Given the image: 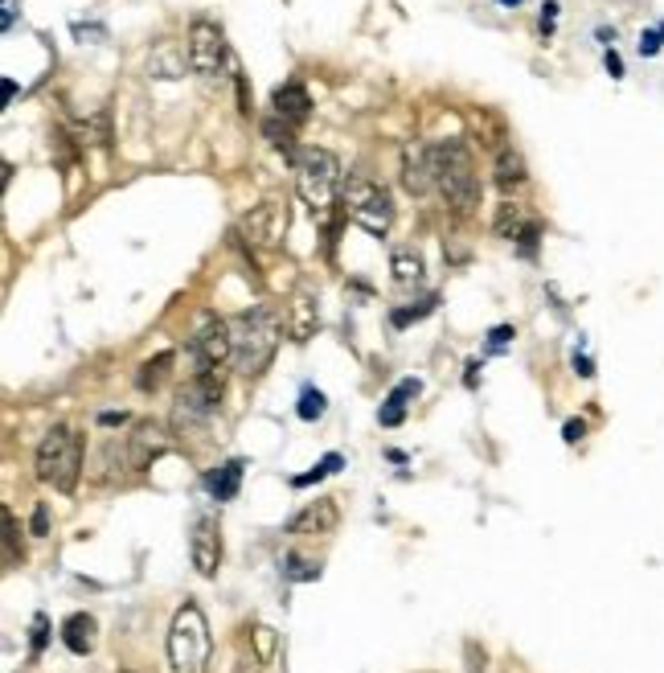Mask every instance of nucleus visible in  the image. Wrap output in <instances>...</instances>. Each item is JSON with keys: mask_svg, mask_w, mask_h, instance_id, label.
<instances>
[{"mask_svg": "<svg viewBox=\"0 0 664 673\" xmlns=\"http://www.w3.org/2000/svg\"><path fill=\"white\" fill-rule=\"evenodd\" d=\"M390 271H394V280L398 283H419L423 280V259H419L414 251H394V255H390Z\"/></svg>", "mask_w": 664, "mask_h": 673, "instance_id": "nucleus-24", "label": "nucleus"}, {"mask_svg": "<svg viewBox=\"0 0 664 673\" xmlns=\"http://www.w3.org/2000/svg\"><path fill=\"white\" fill-rule=\"evenodd\" d=\"M214 653V636H209V620L197 604H181L177 617L168 624V661L173 673H205Z\"/></svg>", "mask_w": 664, "mask_h": 673, "instance_id": "nucleus-4", "label": "nucleus"}, {"mask_svg": "<svg viewBox=\"0 0 664 673\" xmlns=\"http://www.w3.org/2000/svg\"><path fill=\"white\" fill-rule=\"evenodd\" d=\"M189 66V54H177L173 46H156V54L148 58V75L152 78H181Z\"/></svg>", "mask_w": 664, "mask_h": 673, "instance_id": "nucleus-21", "label": "nucleus"}, {"mask_svg": "<svg viewBox=\"0 0 664 673\" xmlns=\"http://www.w3.org/2000/svg\"><path fill=\"white\" fill-rule=\"evenodd\" d=\"M189 559L197 567V575L205 580H214L221 567V534H218V522L202 513L197 522H193V534H189Z\"/></svg>", "mask_w": 664, "mask_h": 673, "instance_id": "nucleus-12", "label": "nucleus"}, {"mask_svg": "<svg viewBox=\"0 0 664 673\" xmlns=\"http://www.w3.org/2000/svg\"><path fill=\"white\" fill-rule=\"evenodd\" d=\"M168 366H173V350H165V354H156V357H148L144 366H140V374H136V386H140V391H156V386L165 382Z\"/></svg>", "mask_w": 664, "mask_h": 673, "instance_id": "nucleus-23", "label": "nucleus"}, {"mask_svg": "<svg viewBox=\"0 0 664 673\" xmlns=\"http://www.w3.org/2000/svg\"><path fill=\"white\" fill-rule=\"evenodd\" d=\"M230 333H234V366L242 378H258L271 357H276L279 341H283V317H279L271 304H255L239 317L230 320Z\"/></svg>", "mask_w": 664, "mask_h": 673, "instance_id": "nucleus-1", "label": "nucleus"}, {"mask_svg": "<svg viewBox=\"0 0 664 673\" xmlns=\"http://www.w3.org/2000/svg\"><path fill=\"white\" fill-rule=\"evenodd\" d=\"M184 54H189V71L193 75H218L221 66H226V34H221L214 21L197 17L189 25Z\"/></svg>", "mask_w": 664, "mask_h": 673, "instance_id": "nucleus-9", "label": "nucleus"}, {"mask_svg": "<svg viewBox=\"0 0 664 673\" xmlns=\"http://www.w3.org/2000/svg\"><path fill=\"white\" fill-rule=\"evenodd\" d=\"M500 4H509V9H513V4H521V0H500Z\"/></svg>", "mask_w": 664, "mask_h": 673, "instance_id": "nucleus-41", "label": "nucleus"}, {"mask_svg": "<svg viewBox=\"0 0 664 673\" xmlns=\"http://www.w3.org/2000/svg\"><path fill=\"white\" fill-rule=\"evenodd\" d=\"M403 189L410 198H423L435 189V173H431V149L426 144H406L403 149Z\"/></svg>", "mask_w": 664, "mask_h": 673, "instance_id": "nucleus-14", "label": "nucleus"}, {"mask_svg": "<svg viewBox=\"0 0 664 673\" xmlns=\"http://www.w3.org/2000/svg\"><path fill=\"white\" fill-rule=\"evenodd\" d=\"M255 633H258V653L267 657L276 649V633H271V628H255Z\"/></svg>", "mask_w": 664, "mask_h": 673, "instance_id": "nucleus-35", "label": "nucleus"}, {"mask_svg": "<svg viewBox=\"0 0 664 673\" xmlns=\"http://www.w3.org/2000/svg\"><path fill=\"white\" fill-rule=\"evenodd\" d=\"M419 391H423V382L419 378H403L394 391H390V398L382 403V411H378V423L382 428H398L406 419V407H410V398H419Z\"/></svg>", "mask_w": 664, "mask_h": 673, "instance_id": "nucleus-18", "label": "nucleus"}, {"mask_svg": "<svg viewBox=\"0 0 664 673\" xmlns=\"http://www.w3.org/2000/svg\"><path fill=\"white\" fill-rule=\"evenodd\" d=\"M336 522H341V513H336V501L332 497H320V501L304 505L299 513H295L292 522H288V534L292 538H324V534H332L336 530Z\"/></svg>", "mask_w": 664, "mask_h": 673, "instance_id": "nucleus-13", "label": "nucleus"}, {"mask_svg": "<svg viewBox=\"0 0 664 673\" xmlns=\"http://www.w3.org/2000/svg\"><path fill=\"white\" fill-rule=\"evenodd\" d=\"M263 136H267L279 152H288V156L295 161V152L299 149H295V128L292 124H279V115H271V119H263Z\"/></svg>", "mask_w": 664, "mask_h": 673, "instance_id": "nucleus-27", "label": "nucleus"}, {"mask_svg": "<svg viewBox=\"0 0 664 673\" xmlns=\"http://www.w3.org/2000/svg\"><path fill=\"white\" fill-rule=\"evenodd\" d=\"M13 94H17V87H13V78H4V107L13 103Z\"/></svg>", "mask_w": 664, "mask_h": 673, "instance_id": "nucleus-40", "label": "nucleus"}, {"mask_svg": "<svg viewBox=\"0 0 664 673\" xmlns=\"http://www.w3.org/2000/svg\"><path fill=\"white\" fill-rule=\"evenodd\" d=\"M242 460H226V465L218 468V472H209V481H205V485H209V497H214V501H234V497H239V485H242Z\"/></svg>", "mask_w": 664, "mask_h": 673, "instance_id": "nucleus-20", "label": "nucleus"}, {"mask_svg": "<svg viewBox=\"0 0 664 673\" xmlns=\"http://www.w3.org/2000/svg\"><path fill=\"white\" fill-rule=\"evenodd\" d=\"M341 198H345V214H349L361 230H369V234L382 239L390 226H394V198H390L378 181H369L366 173H349Z\"/></svg>", "mask_w": 664, "mask_h": 673, "instance_id": "nucleus-6", "label": "nucleus"}, {"mask_svg": "<svg viewBox=\"0 0 664 673\" xmlns=\"http://www.w3.org/2000/svg\"><path fill=\"white\" fill-rule=\"evenodd\" d=\"M661 50V34H644L640 38V54H656Z\"/></svg>", "mask_w": 664, "mask_h": 673, "instance_id": "nucleus-37", "label": "nucleus"}, {"mask_svg": "<svg viewBox=\"0 0 664 673\" xmlns=\"http://www.w3.org/2000/svg\"><path fill=\"white\" fill-rule=\"evenodd\" d=\"M608 71H611V78H620L624 75V62H620L615 54H608Z\"/></svg>", "mask_w": 664, "mask_h": 673, "instance_id": "nucleus-39", "label": "nucleus"}, {"mask_svg": "<svg viewBox=\"0 0 664 673\" xmlns=\"http://www.w3.org/2000/svg\"><path fill=\"white\" fill-rule=\"evenodd\" d=\"M553 17H558V4H546V13H541V29H546V34H550Z\"/></svg>", "mask_w": 664, "mask_h": 673, "instance_id": "nucleus-38", "label": "nucleus"}, {"mask_svg": "<svg viewBox=\"0 0 664 673\" xmlns=\"http://www.w3.org/2000/svg\"><path fill=\"white\" fill-rule=\"evenodd\" d=\"M46 640H50V620H46V612H37L34 624H29V657H41V649H46Z\"/></svg>", "mask_w": 664, "mask_h": 673, "instance_id": "nucleus-31", "label": "nucleus"}, {"mask_svg": "<svg viewBox=\"0 0 664 673\" xmlns=\"http://www.w3.org/2000/svg\"><path fill=\"white\" fill-rule=\"evenodd\" d=\"M29 530H34L37 538H41V534L50 530V513H46V505H37V509H34V518H29Z\"/></svg>", "mask_w": 664, "mask_h": 673, "instance_id": "nucleus-33", "label": "nucleus"}, {"mask_svg": "<svg viewBox=\"0 0 664 673\" xmlns=\"http://www.w3.org/2000/svg\"><path fill=\"white\" fill-rule=\"evenodd\" d=\"M119 423H128V415L124 411H103L99 415V428H119Z\"/></svg>", "mask_w": 664, "mask_h": 673, "instance_id": "nucleus-36", "label": "nucleus"}, {"mask_svg": "<svg viewBox=\"0 0 664 673\" xmlns=\"http://www.w3.org/2000/svg\"><path fill=\"white\" fill-rule=\"evenodd\" d=\"M493 226H497V239H509V243H516V239H521V234L534 226V218H525V214H521V206L505 202V206L497 209V223H493Z\"/></svg>", "mask_w": 664, "mask_h": 673, "instance_id": "nucleus-22", "label": "nucleus"}, {"mask_svg": "<svg viewBox=\"0 0 664 673\" xmlns=\"http://www.w3.org/2000/svg\"><path fill=\"white\" fill-rule=\"evenodd\" d=\"M168 452V431L165 423H156V419H140L136 428H131L128 435V465L136 468V472H144V468H152L161 456Z\"/></svg>", "mask_w": 664, "mask_h": 673, "instance_id": "nucleus-11", "label": "nucleus"}, {"mask_svg": "<svg viewBox=\"0 0 664 673\" xmlns=\"http://www.w3.org/2000/svg\"><path fill=\"white\" fill-rule=\"evenodd\" d=\"M516 336L513 325H497L493 333H488V354H500V350H509V341Z\"/></svg>", "mask_w": 664, "mask_h": 673, "instance_id": "nucleus-32", "label": "nucleus"}, {"mask_svg": "<svg viewBox=\"0 0 664 673\" xmlns=\"http://www.w3.org/2000/svg\"><path fill=\"white\" fill-rule=\"evenodd\" d=\"M435 304H439V296H426V300H419V308H394V325L403 329V325H410V320H423V317H431L435 313Z\"/></svg>", "mask_w": 664, "mask_h": 673, "instance_id": "nucleus-30", "label": "nucleus"}, {"mask_svg": "<svg viewBox=\"0 0 664 673\" xmlns=\"http://www.w3.org/2000/svg\"><path fill=\"white\" fill-rule=\"evenodd\" d=\"M583 435H587V423H583V419H571V423L562 428V440H566V444H578Z\"/></svg>", "mask_w": 664, "mask_h": 673, "instance_id": "nucleus-34", "label": "nucleus"}, {"mask_svg": "<svg viewBox=\"0 0 664 673\" xmlns=\"http://www.w3.org/2000/svg\"><path fill=\"white\" fill-rule=\"evenodd\" d=\"M283 575H288L292 583H312V580H320V562L288 550V555H283Z\"/></svg>", "mask_w": 664, "mask_h": 673, "instance_id": "nucleus-25", "label": "nucleus"}, {"mask_svg": "<svg viewBox=\"0 0 664 673\" xmlns=\"http://www.w3.org/2000/svg\"><path fill=\"white\" fill-rule=\"evenodd\" d=\"M234 234L246 251H276L288 234V206L283 202H258V206H251V214L239 218Z\"/></svg>", "mask_w": 664, "mask_h": 673, "instance_id": "nucleus-7", "label": "nucleus"}, {"mask_svg": "<svg viewBox=\"0 0 664 673\" xmlns=\"http://www.w3.org/2000/svg\"><path fill=\"white\" fill-rule=\"evenodd\" d=\"M493 173H497V186L505 189V193H513V189L525 186V156L513 149V144H500L497 149V165H493Z\"/></svg>", "mask_w": 664, "mask_h": 673, "instance_id": "nucleus-19", "label": "nucleus"}, {"mask_svg": "<svg viewBox=\"0 0 664 673\" xmlns=\"http://www.w3.org/2000/svg\"><path fill=\"white\" fill-rule=\"evenodd\" d=\"M661 38H664V25H661Z\"/></svg>", "mask_w": 664, "mask_h": 673, "instance_id": "nucleus-42", "label": "nucleus"}, {"mask_svg": "<svg viewBox=\"0 0 664 673\" xmlns=\"http://www.w3.org/2000/svg\"><path fill=\"white\" fill-rule=\"evenodd\" d=\"M189 350H193V357H197V366H202V370H221V366L234 357V333H230V320L209 317L202 329L193 333Z\"/></svg>", "mask_w": 664, "mask_h": 673, "instance_id": "nucleus-10", "label": "nucleus"}, {"mask_svg": "<svg viewBox=\"0 0 664 673\" xmlns=\"http://www.w3.org/2000/svg\"><path fill=\"white\" fill-rule=\"evenodd\" d=\"M0 518H4V567H17L21 562V525H17V518H13L9 505L0 509Z\"/></svg>", "mask_w": 664, "mask_h": 673, "instance_id": "nucleus-28", "label": "nucleus"}, {"mask_svg": "<svg viewBox=\"0 0 664 673\" xmlns=\"http://www.w3.org/2000/svg\"><path fill=\"white\" fill-rule=\"evenodd\" d=\"M329 411V398L320 391H312V386H304V394H299V403H295V415L304 419V423H316L320 415Z\"/></svg>", "mask_w": 664, "mask_h": 673, "instance_id": "nucleus-29", "label": "nucleus"}, {"mask_svg": "<svg viewBox=\"0 0 664 673\" xmlns=\"http://www.w3.org/2000/svg\"><path fill=\"white\" fill-rule=\"evenodd\" d=\"M431 173H435V189L456 214H472L480 206V177L476 161L463 140H439L431 144Z\"/></svg>", "mask_w": 664, "mask_h": 673, "instance_id": "nucleus-2", "label": "nucleus"}, {"mask_svg": "<svg viewBox=\"0 0 664 673\" xmlns=\"http://www.w3.org/2000/svg\"><path fill=\"white\" fill-rule=\"evenodd\" d=\"M271 107H276V115L283 124L299 128V124L312 115V94H308L304 82H283V87H276V94H271Z\"/></svg>", "mask_w": 664, "mask_h": 673, "instance_id": "nucleus-16", "label": "nucleus"}, {"mask_svg": "<svg viewBox=\"0 0 664 673\" xmlns=\"http://www.w3.org/2000/svg\"><path fill=\"white\" fill-rule=\"evenodd\" d=\"M94 633H99V624H94L91 612H71V617L62 620V645H66L74 657L91 653V649H94Z\"/></svg>", "mask_w": 664, "mask_h": 673, "instance_id": "nucleus-17", "label": "nucleus"}, {"mask_svg": "<svg viewBox=\"0 0 664 673\" xmlns=\"http://www.w3.org/2000/svg\"><path fill=\"white\" fill-rule=\"evenodd\" d=\"M221 403V378L218 370H197V374L177 391V423H202L218 411Z\"/></svg>", "mask_w": 664, "mask_h": 673, "instance_id": "nucleus-8", "label": "nucleus"}, {"mask_svg": "<svg viewBox=\"0 0 664 673\" xmlns=\"http://www.w3.org/2000/svg\"><path fill=\"white\" fill-rule=\"evenodd\" d=\"M283 329L292 336L295 345H304V341H312L316 329H320V317H316V300L308 292H295L292 304L283 308Z\"/></svg>", "mask_w": 664, "mask_h": 673, "instance_id": "nucleus-15", "label": "nucleus"}, {"mask_svg": "<svg viewBox=\"0 0 664 673\" xmlns=\"http://www.w3.org/2000/svg\"><path fill=\"white\" fill-rule=\"evenodd\" d=\"M295 189L312 206V214H324L336 202V189H341V161L329 149H316V144L299 149L295 152Z\"/></svg>", "mask_w": 664, "mask_h": 673, "instance_id": "nucleus-5", "label": "nucleus"}, {"mask_svg": "<svg viewBox=\"0 0 664 673\" xmlns=\"http://www.w3.org/2000/svg\"><path fill=\"white\" fill-rule=\"evenodd\" d=\"M341 465H345V456H341V452H329L320 465H312V472H299V477H292V488L316 485V481H324V477H332V472H341Z\"/></svg>", "mask_w": 664, "mask_h": 673, "instance_id": "nucleus-26", "label": "nucleus"}, {"mask_svg": "<svg viewBox=\"0 0 664 673\" xmlns=\"http://www.w3.org/2000/svg\"><path fill=\"white\" fill-rule=\"evenodd\" d=\"M37 481L58 488V493H74L78 477H82V435L66 423L46 431V440L37 444Z\"/></svg>", "mask_w": 664, "mask_h": 673, "instance_id": "nucleus-3", "label": "nucleus"}]
</instances>
